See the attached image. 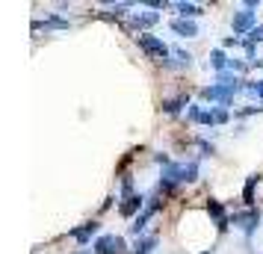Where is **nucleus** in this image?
I'll return each instance as SVG.
<instances>
[{
    "instance_id": "nucleus-19",
    "label": "nucleus",
    "mask_w": 263,
    "mask_h": 254,
    "mask_svg": "<svg viewBox=\"0 0 263 254\" xmlns=\"http://www.w3.org/2000/svg\"><path fill=\"white\" fill-rule=\"evenodd\" d=\"M77 254H83V251H77Z\"/></svg>"
},
{
    "instance_id": "nucleus-4",
    "label": "nucleus",
    "mask_w": 263,
    "mask_h": 254,
    "mask_svg": "<svg viewBox=\"0 0 263 254\" xmlns=\"http://www.w3.org/2000/svg\"><path fill=\"white\" fill-rule=\"evenodd\" d=\"M190 119L195 121H201V124H225L228 121V109H198V107H192L190 109Z\"/></svg>"
},
{
    "instance_id": "nucleus-20",
    "label": "nucleus",
    "mask_w": 263,
    "mask_h": 254,
    "mask_svg": "<svg viewBox=\"0 0 263 254\" xmlns=\"http://www.w3.org/2000/svg\"><path fill=\"white\" fill-rule=\"evenodd\" d=\"M204 254H207V251H204Z\"/></svg>"
},
{
    "instance_id": "nucleus-3",
    "label": "nucleus",
    "mask_w": 263,
    "mask_h": 254,
    "mask_svg": "<svg viewBox=\"0 0 263 254\" xmlns=\"http://www.w3.org/2000/svg\"><path fill=\"white\" fill-rule=\"evenodd\" d=\"M139 48H142L145 53L151 56V60H160V62L168 60V48H166V45H163L157 36H148V33H142V36H139Z\"/></svg>"
},
{
    "instance_id": "nucleus-5",
    "label": "nucleus",
    "mask_w": 263,
    "mask_h": 254,
    "mask_svg": "<svg viewBox=\"0 0 263 254\" xmlns=\"http://www.w3.org/2000/svg\"><path fill=\"white\" fill-rule=\"evenodd\" d=\"M95 251L98 254H121L124 251V240L121 237H101V240H95Z\"/></svg>"
},
{
    "instance_id": "nucleus-15",
    "label": "nucleus",
    "mask_w": 263,
    "mask_h": 254,
    "mask_svg": "<svg viewBox=\"0 0 263 254\" xmlns=\"http://www.w3.org/2000/svg\"><path fill=\"white\" fill-rule=\"evenodd\" d=\"M154 245H157V240H154V237H148V240H142L139 245H136V251H133V254H148Z\"/></svg>"
},
{
    "instance_id": "nucleus-6",
    "label": "nucleus",
    "mask_w": 263,
    "mask_h": 254,
    "mask_svg": "<svg viewBox=\"0 0 263 254\" xmlns=\"http://www.w3.org/2000/svg\"><path fill=\"white\" fill-rule=\"evenodd\" d=\"M251 24H254V12L251 9H242V12L234 15V33H246Z\"/></svg>"
},
{
    "instance_id": "nucleus-9",
    "label": "nucleus",
    "mask_w": 263,
    "mask_h": 254,
    "mask_svg": "<svg viewBox=\"0 0 263 254\" xmlns=\"http://www.w3.org/2000/svg\"><path fill=\"white\" fill-rule=\"evenodd\" d=\"M139 207H142V195H130V198L121 204V216H133Z\"/></svg>"
},
{
    "instance_id": "nucleus-14",
    "label": "nucleus",
    "mask_w": 263,
    "mask_h": 254,
    "mask_svg": "<svg viewBox=\"0 0 263 254\" xmlns=\"http://www.w3.org/2000/svg\"><path fill=\"white\" fill-rule=\"evenodd\" d=\"M210 62H213V68H225V65H231V62L225 60L222 50H213V53H210Z\"/></svg>"
},
{
    "instance_id": "nucleus-1",
    "label": "nucleus",
    "mask_w": 263,
    "mask_h": 254,
    "mask_svg": "<svg viewBox=\"0 0 263 254\" xmlns=\"http://www.w3.org/2000/svg\"><path fill=\"white\" fill-rule=\"evenodd\" d=\"M195 174H198V166L195 163H190V166H168L166 171H163V186H175L178 181H195Z\"/></svg>"
},
{
    "instance_id": "nucleus-2",
    "label": "nucleus",
    "mask_w": 263,
    "mask_h": 254,
    "mask_svg": "<svg viewBox=\"0 0 263 254\" xmlns=\"http://www.w3.org/2000/svg\"><path fill=\"white\" fill-rule=\"evenodd\" d=\"M237 83H219V86H207V89H201V97L204 101H219V104H228L231 97L237 95Z\"/></svg>"
},
{
    "instance_id": "nucleus-18",
    "label": "nucleus",
    "mask_w": 263,
    "mask_h": 254,
    "mask_svg": "<svg viewBox=\"0 0 263 254\" xmlns=\"http://www.w3.org/2000/svg\"><path fill=\"white\" fill-rule=\"evenodd\" d=\"M251 92H254L257 97H263V80H257V83L251 86Z\"/></svg>"
},
{
    "instance_id": "nucleus-13",
    "label": "nucleus",
    "mask_w": 263,
    "mask_h": 254,
    "mask_svg": "<svg viewBox=\"0 0 263 254\" xmlns=\"http://www.w3.org/2000/svg\"><path fill=\"white\" fill-rule=\"evenodd\" d=\"M183 104H186V95L175 97V101H166V104H163V109H166V112H178V109L183 107Z\"/></svg>"
},
{
    "instance_id": "nucleus-16",
    "label": "nucleus",
    "mask_w": 263,
    "mask_h": 254,
    "mask_svg": "<svg viewBox=\"0 0 263 254\" xmlns=\"http://www.w3.org/2000/svg\"><path fill=\"white\" fill-rule=\"evenodd\" d=\"M157 21V15L154 12H148V15H136V27H151Z\"/></svg>"
},
{
    "instance_id": "nucleus-12",
    "label": "nucleus",
    "mask_w": 263,
    "mask_h": 254,
    "mask_svg": "<svg viewBox=\"0 0 263 254\" xmlns=\"http://www.w3.org/2000/svg\"><path fill=\"white\" fill-rule=\"evenodd\" d=\"M234 222H239L246 230H251L254 225H257V213H249V216H234Z\"/></svg>"
},
{
    "instance_id": "nucleus-10",
    "label": "nucleus",
    "mask_w": 263,
    "mask_h": 254,
    "mask_svg": "<svg viewBox=\"0 0 263 254\" xmlns=\"http://www.w3.org/2000/svg\"><path fill=\"white\" fill-rule=\"evenodd\" d=\"M154 210H157V207L151 204V207H148V210H145V213H142V216H139V219H136V222H133V225H130V230H133V233H139V230L145 228V222L151 219V213H154Z\"/></svg>"
},
{
    "instance_id": "nucleus-11",
    "label": "nucleus",
    "mask_w": 263,
    "mask_h": 254,
    "mask_svg": "<svg viewBox=\"0 0 263 254\" xmlns=\"http://www.w3.org/2000/svg\"><path fill=\"white\" fill-rule=\"evenodd\" d=\"M178 9H180L183 18H195V15H201V6H195V3H180Z\"/></svg>"
},
{
    "instance_id": "nucleus-7",
    "label": "nucleus",
    "mask_w": 263,
    "mask_h": 254,
    "mask_svg": "<svg viewBox=\"0 0 263 254\" xmlns=\"http://www.w3.org/2000/svg\"><path fill=\"white\" fill-rule=\"evenodd\" d=\"M172 30H175L178 36H198V27L192 24V21H186V18H175V21H172Z\"/></svg>"
},
{
    "instance_id": "nucleus-17",
    "label": "nucleus",
    "mask_w": 263,
    "mask_h": 254,
    "mask_svg": "<svg viewBox=\"0 0 263 254\" xmlns=\"http://www.w3.org/2000/svg\"><path fill=\"white\" fill-rule=\"evenodd\" d=\"M260 38H263V24L257 30H251V42H260Z\"/></svg>"
},
{
    "instance_id": "nucleus-8",
    "label": "nucleus",
    "mask_w": 263,
    "mask_h": 254,
    "mask_svg": "<svg viewBox=\"0 0 263 254\" xmlns=\"http://www.w3.org/2000/svg\"><path fill=\"white\" fill-rule=\"evenodd\" d=\"M92 233H98V222H89V225H83V228L71 230V237L77 242H89V240H92Z\"/></svg>"
}]
</instances>
